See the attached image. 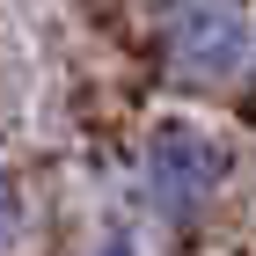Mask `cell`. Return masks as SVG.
Wrapping results in <instances>:
<instances>
[{
	"instance_id": "1",
	"label": "cell",
	"mask_w": 256,
	"mask_h": 256,
	"mask_svg": "<svg viewBox=\"0 0 256 256\" xmlns=\"http://www.w3.org/2000/svg\"><path fill=\"white\" fill-rule=\"evenodd\" d=\"M161 59L183 88L227 96L256 66V22L242 0H168L161 8Z\"/></svg>"
},
{
	"instance_id": "2",
	"label": "cell",
	"mask_w": 256,
	"mask_h": 256,
	"mask_svg": "<svg viewBox=\"0 0 256 256\" xmlns=\"http://www.w3.org/2000/svg\"><path fill=\"white\" fill-rule=\"evenodd\" d=\"M220 183H227V146L212 132H198V124L168 118L146 132L139 146V198H146V212L168 220V227H190V220L212 212Z\"/></svg>"
}]
</instances>
